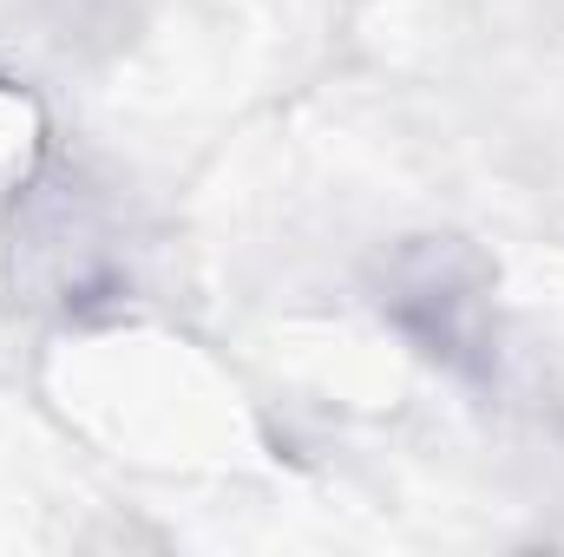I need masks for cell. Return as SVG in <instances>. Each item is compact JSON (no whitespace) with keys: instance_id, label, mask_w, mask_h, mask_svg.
<instances>
[{"instance_id":"1","label":"cell","mask_w":564,"mask_h":557,"mask_svg":"<svg viewBox=\"0 0 564 557\" xmlns=\"http://www.w3.org/2000/svg\"><path fill=\"white\" fill-rule=\"evenodd\" d=\"M381 308L421 341L426 354L453 368L486 361V270L459 243H414L394 256Z\"/></svg>"}]
</instances>
